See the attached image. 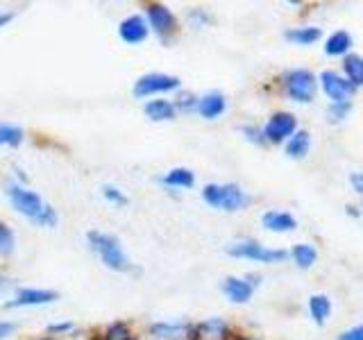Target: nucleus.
Here are the masks:
<instances>
[{
    "label": "nucleus",
    "mask_w": 363,
    "mask_h": 340,
    "mask_svg": "<svg viewBox=\"0 0 363 340\" xmlns=\"http://www.w3.org/2000/svg\"><path fill=\"white\" fill-rule=\"evenodd\" d=\"M147 26H150L159 37L166 39L168 34H173L175 28H177V18L175 14L170 11L166 5L162 3H152V5H147Z\"/></svg>",
    "instance_id": "9"
},
{
    "label": "nucleus",
    "mask_w": 363,
    "mask_h": 340,
    "mask_svg": "<svg viewBox=\"0 0 363 340\" xmlns=\"http://www.w3.org/2000/svg\"><path fill=\"white\" fill-rule=\"evenodd\" d=\"M255 279H259V277L257 275H250L245 279H241V277H227L223 281V293L234 304H245V302H250V298H252V293H255V286H257Z\"/></svg>",
    "instance_id": "12"
},
{
    "label": "nucleus",
    "mask_w": 363,
    "mask_h": 340,
    "mask_svg": "<svg viewBox=\"0 0 363 340\" xmlns=\"http://www.w3.org/2000/svg\"><path fill=\"white\" fill-rule=\"evenodd\" d=\"M338 340H363V324L350 327L347 332H343L338 336Z\"/></svg>",
    "instance_id": "32"
},
{
    "label": "nucleus",
    "mask_w": 363,
    "mask_h": 340,
    "mask_svg": "<svg viewBox=\"0 0 363 340\" xmlns=\"http://www.w3.org/2000/svg\"><path fill=\"white\" fill-rule=\"evenodd\" d=\"M100 340H136L130 332V327L125 322H113L105 329V334H102Z\"/></svg>",
    "instance_id": "26"
},
{
    "label": "nucleus",
    "mask_w": 363,
    "mask_h": 340,
    "mask_svg": "<svg viewBox=\"0 0 363 340\" xmlns=\"http://www.w3.org/2000/svg\"><path fill=\"white\" fill-rule=\"evenodd\" d=\"M11 21H14V11H0V28L9 26Z\"/></svg>",
    "instance_id": "37"
},
{
    "label": "nucleus",
    "mask_w": 363,
    "mask_h": 340,
    "mask_svg": "<svg viewBox=\"0 0 363 340\" xmlns=\"http://www.w3.org/2000/svg\"><path fill=\"white\" fill-rule=\"evenodd\" d=\"M23 130L16 128V125H9V123H0V145H11L16 147L23 143Z\"/></svg>",
    "instance_id": "25"
},
{
    "label": "nucleus",
    "mask_w": 363,
    "mask_h": 340,
    "mask_svg": "<svg viewBox=\"0 0 363 340\" xmlns=\"http://www.w3.org/2000/svg\"><path fill=\"white\" fill-rule=\"evenodd\" d=\"M147 32H150V26H147V21L139 14H132L128 18H123L121 26H118V37L130 45L143 43L147 39Z\"/></svg>",
    "instance_id": "13"
},
{
    "label": "nucleus",
    "mask_w": 363,
    "mask_h": 340,
    "mask_svg": "<svg viewBox=\"0 0 363 340\" xmlns=\"http://www.w3.org/2000/svg\"><path fill=\"white\" fill-rule=\"evenodd\" d=\"M261 222H264L268 232H275V234L298 230V220H295L289 211H266L261 215Z\"/></svg>",
    "instance_id": "15"
},
{
    "label": "nucleus",
    "mask_w": 363,
    "mask_h": 340,
    "mask_svg": "<svg viewBox=\"0 0 363 340\" xmlns=\"http://www.w3.org/2000/svg\"><path fill=\"white\" fill-rule=\"evenodd\" d=\"M102 196H105V200L111 202L113 207H125V204H128V196H125V193H123L121 188L111 186V184H105V186H102Z\"/></svg>",
    "instance_id": "29"
},
{
    "label": "nucleus",
    "mask_w": 363,
    "mask_h": 340,
    "mask_svg": "<svg viewBox=\"0 0 363 340\" xmlns=\"http://www.w3.org/2000/svg\"><path fill=\"white\" fill-rule=\"evenodd\" d=\"M73 324L71 322H62V324H50L48 327V334H66V332H71Z\"/></svg>",
    "instance_id": "35"
},
{
    "label": "nucleus",
    "mask_w": 363,
    "mask_h": 340,
    "mask_svg": "<svg viewBox=\"0 0 363 340\" xmlns=\"http://www.w3.org/2000/svg\"><path fill=\"white\" fill-rule=\"evenodd\" d=\"M352 111V102H332L327 107V118L329 123H343Z\"/></svg>",
    "instance_id": "27"
},
{
    "label": "nucleus",
    "mask_w": 363,
    "mask_h": 340,
    "mask_svg": "<svg viewBox=\"0 0 363 340\" xmlns=\"http://www.w3.org/2000/svg\"><path fill=\"white\" fill-rule=\"evenodd\" d=\"M89 247L100 256V261L105 264V268L113 272H128L132 270V261L125 254V249L116 236L105 234V232H89L86 234Z\"/></svg>",
    "instance_id": "1"
},
{
    "label": "nucleus",
    "mask_w": 363,
    "mask_h": 340,
    "mask_svg": "<svg viewBox=\"0 0 363 340\" xmlns=\"http://www.w3.org/2000/svg\"><path fill=\"white\" fill-rule=\"evenodd\" d=\"M145 116L155 120V123H164V120H173L175 118V102H170V100H150V102H145Z\"/></svg>",
    "instance_id": "16"
},
{
    "label": "nucleus",
    "mask_w": 363,
    "mask_h": 340,
    "mask_svg": "<svg viewBox=\"0 0 363 340\" xmlns=\"http://www.w3.org/2000/svg\"><path fill=\"white\" fill-rule=\"evenodd\" d=\"M350 50H352V37H350V32H345V30L334 32L332 37L325 41V52L329 57H343Z\"/></svg>",
    "instance_id": "18"
},
{
    "label": "nucleus",
    "mask_w": 363,
    "mask_h": 340,
    "mask_svg": "<svg viewBox=\"0 0 363 340\" xmlns=\"http://www.w3.org/2000/svg\"><path fill=\"white\" fill-rule=\"evenodd\" d=\"M189 21L193 23V26H198V28H202V26H204V23H207V21H209V16H207V14H204V11H202V9H193V11H191V14H189Z\"/></svg>",
    "instance_id": "33"
},
{
    "label": "nucleus",
    "mask_w": 363,
    "mask_h": 340,
    "mask_svg": "<svg viewBox=\"0 0 363 340\" xmlns=\"http://www.w3.org/2000/svg\"><path fill=\"white\" fill-rule=\"evenodd\" d=\"M350 184L357 193H363V173H352L350 175Z\"/></svg>",
    "instance_id": "34"
},
{
    "label": "nucleus",
    "mask_w": 363,
    "mask_h": 340,
    "mask_svg": "<svg viewBox=\"0 0 363 340\" xmlns=\"http://www.w3.org/2000/svg\"><path fill=\"white\" fill-rule=\"evenodd\" d=\"M309 313L315 324H325L332 315V300L327 295H311L309 298Z\"/></svg>",
    "instance_id": "21"
},
{
    "label": "nucleus",
    "mask_w": 363,
    "mask_h": 340,
    "mask_svg": "<svg viewBox=\"0 0 363 340\" xmlns=\"http://www.w3.org/2000/svg\"><path fill=\"white\" fill-rule=\"evenodd\" d=\"M227 254L236 256V259L259 261V264H279V261L289 256L286 249H272V247H266L257 241H238L227 247Z\"/></svg>",
    "instance_id": "5"
},
{
    "label": "nucleus",
    "mask_w": 363,
    "mask_h": 340,
    "mask_svg": "<svg viewBox=\"0 0 363 340\" xmlns=\"http://www.w3.org/2000/svg\"><path fill=\"white\" fill-rule=\"evenodd\" d=\"M162 184L168 188H191L196 184V175L189 168H173L162 177Z\"/></svg>",
    "instance_id": "19"
},
{
    "label": "nucleus",
    "mask_w": 363,
    "mask_h": 340,
    "mask_svg": "<svg viewBox=\"0 0 363 340\" xmlns=\"http://www.w3.org/2000/svg\"><path fill=\"white\" fill-rule=\"evenodd\" d=\"M60 300V293L45 288H21L16 298L5 304V309H21V306H41Z\"/></svg>",
    "instance_id": "10"
},
{
    "label": "nucleus",
    "mask_w": 363,
    "mask_h": 340,
    "mask_svg": "<svg viewBox=\"0 0 363 340\" xmlns=\"http://www.w3.org/2000/svg\"><path fill=\"white\" fill-rule=\"evenodd\" d=\"M320 84L325 96L332 102H350V98L354 96L357 86L350 82L345 75H338L336 71H325L320 73Z\"/></svg>",
    "instance_id": "8"
},
{
    "label": "nucleus",
    "mask_w": 363,
    "mask_h": 340,
    "mask_svg": "<svg viewBox=\"0 0 363 340\" xmlns=\"http://www.w3.org/2000/svg\"><path fill=\"white\" fill-rule=\"evenodd\" d=\"M175 109H184V111L198 109V98L193 96V94H182V96L175 100Z\"/></svg>",
    "instance_id": "31"
},
{
    "label": "nucleus",
    "mask_w": 363,
    "mask_h": 340,
    "mask_svg": "<svg viewBox=\"0 0 363 340\" xmlns=\"http://www.w3.org/2000/svg\"><path fill=\"white\" fill-rule=\"evenodd\" d=\"M343 71L345 77L350 79L354 86H363V57L359 55H347L343 62Z\"/></svg>",
    "instance_id": "24"
},
{
    "label": "nucleus",
    "mask_w": 363,
    "mask_h": 340,
    "mask_svg": "<svg viewBox=\"0 0 363 340\" xmlns=\"http://www.w3.org/2000/svg\"><path fill=\"white\" fill-rule=\"evenodd\" d=\"M295 132H298V120H295V116L289 111L272 113V116L268 118V123H266V128H264V136H266V141H270V143L289 141Z\"/></svg>",
    "instance_id": "7"
},
{
    "label": "nucleus",
    "mask_w": 363,
    "mask_h": 340,
    "mask_svg": "<svg viewBox=\"0 0 363 340\" xmlns=\"http://www.w3.org/2000/svg\"><path fill=\"white\" fill-rule=\"evenodd\" d=\"M14 329H16V324H14V322H0V340L7 338L11 332H14Z\"/></svg>",
    "instance_id": "36"
},
{
    "label": "nucleus",
    "mask_w": 363,
    "mask_h": 340,
    "mask_svg": "<svg viewBox=\"0 0 363 340\" xmlns=\"http://www.w3.org/2000/svg\"><path fill=\"white\" fill-rule=\"evenodd\" d=\"M241 340H250V338H241Z\"/></svg>",
    "instance_id": "39"
},
{
    "label": "nucleus",
    "mask_w": 363,
    "mask_h": 340,
    "mask_svg": "<svg viewBox=\"0 0 363 340\" xmlns=\"http://www.w3.org/2000/svg\"><path fill=\"white\" fill-rule=\"evenodd\" d=\"M191 332V327L184 322H155L150 334L159 340H179Z\"/></svg>",
    "instance_id": "17"
},
{
    "label": "nucleus",
    "mask_w": 363,
    "mask_h": 340,
    "mask_svg": "<svg viewBox=\"0 0 363 340\" xmlns=\"http://www.w3.org/2000/svg\"><path fill=\"white\" fill-rule=\"evenodd\" d=\"M291 259H293V264L298 268L309 270L318 261V249L313 245H309V243H300V245H295L291 249Z\"/></svg>",
    "instance_id": "23"
},
{
    "label": "nucleus",
    "mask_w": 363,
    "mask_h": 340,
    "mask_svg": "<svg viewBox=\"0 0 363 340\" xmlns=\"http://www.w3.org/2000/svg\"><path fill=\"white\" fill-rule=\"evenodd\" d=\"M7 198L18 213H23L32 222H37L43 211L48 209V202H43L39 193H34L21 184H7Z\"/></svg>",
    "instance_id": "4"
},
{
    "label": "nucleus",
    "mask_w": 363,
    "mask_h": 340,
    "mask_svg": "<svg viewBox=\"0 0 363 340\" xmlns=\"http://www.w3.org/2000/svg\"><path fill=\"white\" fill-rule=\"evenodd\" d=\"M320 34H323L320 28L306 26V28H291V30H286L284 37H286V41H291L295 45H311V43H315L318 39H320Z\"/></svg>",
    "instance_id": "22"
},
{
    "label": "nucleus",
    "mask_w": 363,
    "mask_h": 340,
    "mask_svg": "<svg viewBox=\"0 0 363 340\" xmlns=\"http://www.w3.org/2000/svg\"><path fill=\"white\" fill-rule=\"evenodd\" d=\"M227 109V100L220 91H211V94H204L202 98H198V113L207 120H216L218 116H223Z\"/></svg>",
    "instance_id": "14"
},
{
    "label": "nucleus",
    "mask_w": 363,
    "mask_h": 340,
    "mask_svg": "<svg viewBox=\"0 0 363 340\" xmlns=\"http://www.w3.org/2000/svg\"><path fill=\"white\" fill-rule=\"evenodd\" d=\"M284 89H286V96L293 102H300V105H309L315 98L318 91V79L311 71L306 68H293L284 77Z\"/></svg>",
    "instance_id": "3"
},
{
    "label": "nucleus",
    "mask_w": 363,
    "mask_h": 340,
    "mask_svg": "<svg viewBox=\"0 0 363 340\" xmlns=\"http://www.w3.org/2000/svg\"><path fill=\"white\" fill-rule=\"evenodd\" d=\"M179 89V77L168 73H145L136 79L134 96L136 98H150L157 94H168V91Z\"/></svg>",
    "instance_id": "6"
},
{
    "label": "nucleus",
    "mask_w": 363,
    "mask_h": 340,
    "mask_svg": "<svg viewBox=\"0 0 363 340\" xmlns=\"http://www.w3.org/2000/svg\"><path fill=\"white\" fill-rule=\"evenodd\" d=\"M191 340H230V324L223 317H209V320L198 322L189 332Z\"/></svg>",
    "instance_id": "11"
},
{
    "label": "nucleus",
    "mask_w": 363,
    "mask_h": 340,
    "mask_svg": "<svg viewBox=\"0 0 363 340\" xmlns=\"http://www.w3.org/2000/svg\"><path fill=\"white\" fill-rule=\"evenodd\" d=\"M39 340H55V338H50V336H48V338H39Z\"/></svg>",
    "instance_id": "38"
},
{
    "label": "nucleus",
    "mask_w": 363,
    "mask_h": 340,
    "mask_svg": "<svg viewBox=\"0 0 363 340\" xmlns=\"http://www.w3.org/2000/svg\"><path fill=\"white\" fill-rule=\"evenodd\" d=\"M202 200L220 211H238L250 204V196L238 184H207L202 188Z\"/></svg>",
    "instance_id": "2"
},
{
    "label": "nucleus",
    "mask_w": 363,
    "mask_h": 340,
    "mask_svg": "<svg viewBox=\"0 0 363 340\" xmlns=\"http://www.w3.org/2000/svg\"><path fill=\"white\" fill-rule=\"evenodd\" d=\"M241 132L245 134V139L250 143H257V145H264L266 143V136H264V130L255 128V125H243Z\"/></svg>",
    "instance_id": "30"
},
{
    "label": "nucleus",
    "mask_w": 363,
    "mask_h": 340,
    "mask_svg": "<svg viewBox=\"0 0 363 340\" xmlns=\"http://www.w3.org/2000/svg\"><path fill=\"white\" fill-rule=\"evenodd\" d=\"M309 147H311V134L306 130H300L286 141V154L291 159H302L309 154Z\"/></svg>",
    "instance_id": "20"
},
{
    "label": "nucleus",
    "mask_w": 363,
    "mask_h": 340,
    "mask_svg": "<svg viewBox=\"0 0 363 340\" xmlns=\"http://www.w3.org/2000/svg\"><path fill=\"white\" fill-rule=\"evenodd\" d=\"M14 245H16L14 232H11L7 225L0 222V254H3V256L11 254V252H14Z\"/></svg>",
    "instance_id": "28"
}]
</instances>
